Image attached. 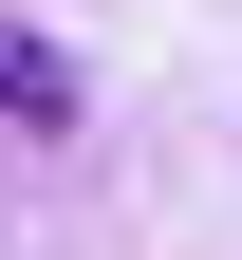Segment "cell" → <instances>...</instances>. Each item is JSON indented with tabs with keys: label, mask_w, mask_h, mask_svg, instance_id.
<instances>
[{
	"label": "cell",
	"mask_w": 242,
	"mask_h": 260,
	"mask_svg": "<svg viewBox=\"0 0 242 260\" xmlns=\"http://www.w3.org/2000/svg\"><path fill=\"white\" fill-rule=\"evenodd\" d=\"M0 112H19V130H75V56L19 38V19H0Z\"/></svg>",
	"instance_id": "cell-1"
}]
</instances>
